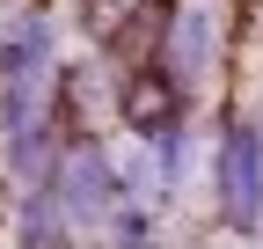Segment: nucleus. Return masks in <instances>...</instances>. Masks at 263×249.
<instances>
[{
  "label": "nucleus",
  "instance_id": "1",
  "mask_svg": "<svg viewBox=\"0 0 263 249\" xmlns=\"http://www.w3.org/2000/svg\"><path fill=\"white\" fill-rule=\"evenodd\" d=\"M219 205H227V220H241V227L263 212V147H256L249 124H234L227 147H219Z\"/></svg>",
  "mask_w": 263,
  "mask_h": 249
},
{
  "label": "nucleus",
  "instance_id": "2",
  "mask_svg": "<svg viewBox=\"0 0 263 249\" xmlns=\"http://www.w3.org/2000/svg\"><path fill=\"white\" fill-rule=\"evenodd\" d=\"M59 198L73 220H103V205H110V169H103V154L95 147H73L59 162Z\"/></svg>",
  "mask_w": 263,
  "mask_h": 249
},
{
  "label": "nucleus",
  "instance_id": "3",
  "mask_svg": "<svg viewBox=\"0 0 263 249\" xmlns=\"http://www.w3.org/2000/svg\"><path fill=\"white\" fill-rule=\"evenodd\" d=\"M176 117H183V88H176L168 74H139V81L124 88V124H132V132L161 139Z\"/></svg>",
  "mask_w": 263,
  "mask_h": 249
}]
</instances>
